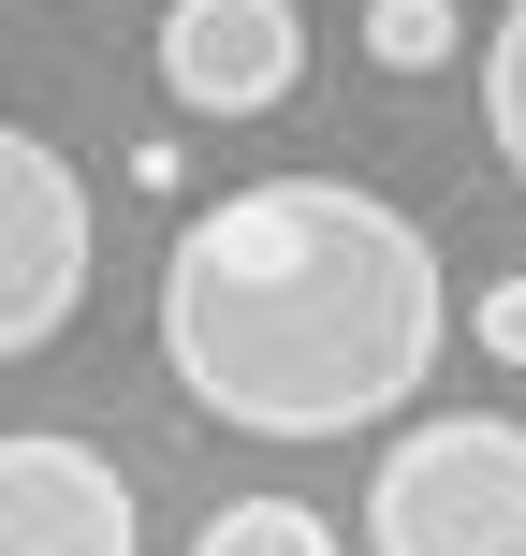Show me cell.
Returning a JSON list of instances; mask_svg holds the SVG:
<instances>
[{
	"label": "cell",
	"instance_id": "277c9868",
	"mask_svg": "<svg viewBox=\"0 0 526 556\" xmlns=\"http://www.w3.org/2000/svg\"><path fill=\"white\" fill-rule=\"evenodd\" d=\"M307 74V15L293 0H176L162 15V88L191 117H278Z\"/></svg>",
	"mask_w": 526,
	"mask_h": 556
},
{
	"label": "cell",
	"instance_id": "8992f818",
	"mask_svg": "<svg viewBox=\"0 0 526 556\" xmlns=\"http://www.w3.org/2000/svg\"><path fill=\"white\" fill-rule=\"evenodd\" d=\"M191 556H336V528H322L307 498H220Z\"/></svg>",
	"mask_w": 526,
	"mask_h": 556
},
{
	"label": "cell",
	"instance_id": "52a82bcc",
	"mask_svg": "<svg viewBox=\"0 0 526 556\" xmlns=\"http://www.w3.org/2000/svg\"><path fill=\"white\" fill-rule=\"evenodd\" d=\"M483 132H498V162L526 176V0L483 29Z\"/></svg>",
	"mask_w": 526,
	"mask_h": 556
},
{
	"label": "cell",
	"instance_id": "9c48e42d",
	"mask_svg": "<svg viewBox=\"0 0 526 556\" xmlns=\"http://www.w3.org/2000/svg\"><path fill=\"white\" fill-rule=\"evenodd\" d=\"M469 337L498 366H526V278H483V293H469Z\"/></svg>",
	"mask_w": 526,
	"mask_h": 556
},
{
	"label": "cell",
	"instance_id": "6da1fadb",
	"mask_svg": "<svg viewBox=\"0 0 526 556\" xmlns=\"http://www.w3.org/2000/svg\"><path fill=\"white\" fill-rule=\"evenodd\" d=\"M453 307L410 205L351 176H264L234 205H191L162 250V366L205 425L249 440H351L410 410Z\"/></svg>",
	"mask_w": 526,
	"mask_h": 556
},
{
	"label": "cell",
	"instance_id": "3957f363",
	"mask_svg": "<svg viewBox=\"0 0 526 556\" xmlns=\"http://www.w3.org/2000/svg\"><path fill=\"white\" fill-rule=\"evenodd\" d=\"M88 250H103L88 176L59 162L44 132H15V117H0V366L44 352V337L88 307Z\"/></svg>",
	"mask_w": 526,
	"mask_h": 556
},
{
	"label": "cell",
	"instance_id": "ba28073f",
	"mask_svg": "<svg viewBox=\"0 0 526 556\" xmlns=\"http://www.w3.org/2000/svg\"><path fill=\"white\" fill-rule=\"evenodd\" d=\"M365 59L381 74H439L453 59V0H365Z\"/></svg>",
	"mask_w": 526,
	"mask_h": 556
},
{
	"label": "cell",
	"instance_id": "5b68a950",
	"mask_svg": "<svg viewBox=\"0 0 526 556\" xmlns=\"http://www.w3.org/2000/svg\"><path fill=\"white\" fill-rule=\"evenodd\" d=\"M132 483H117V454L59 440V425H29V440H0V556H132Z\"/></svg>",
	"mask_w": 526,
	"mask_h": 556
},
{
	"label": "cell",
	"instance_id": "7a4b0ae2",
	"mask_svg": "<svg viewBox=\"0 0 526 556\" xmlns=\"http://www.w3.org/2000/svg\"><path fill=\"white\" fill-rule=\"evenodd\" d=\"M365 556H526V425H410L365 483Z\"/></svg>",
	"mask_w": 526,
	"mask_h": 556
}]
</instances>
